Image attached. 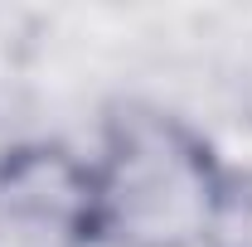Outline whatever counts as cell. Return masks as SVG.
<instances>
[{"instance_id":"obj_1","label":"cell","mask_w":252,"mask_h":247,"mask_svg":"<svg viewBox=\"0 0 252 247\" xmlns=\"http://www.w3.org/2000/svg\"><path fill=\"white\" fill-rule=\"evenodd\" d=\"M209 194V160L189 136L175 126H136L97 175L102 233L126 228L122 238L165 247L204 223Z\"/></svg>"},{"instance_id":"obj_2","label":"cell","mask_w":252,"mask_h":247,"mask_svg":"<svg viewBox=\"0 0 252 247\" xmlns=\"http://www.w3.org/2000/svg\"><path fill=\"white\" fill-rule=\"evenodd\" d=\"M102 238L97 175L63 151L0 160V247H83Z\"/></svg>"}]
</instances>
